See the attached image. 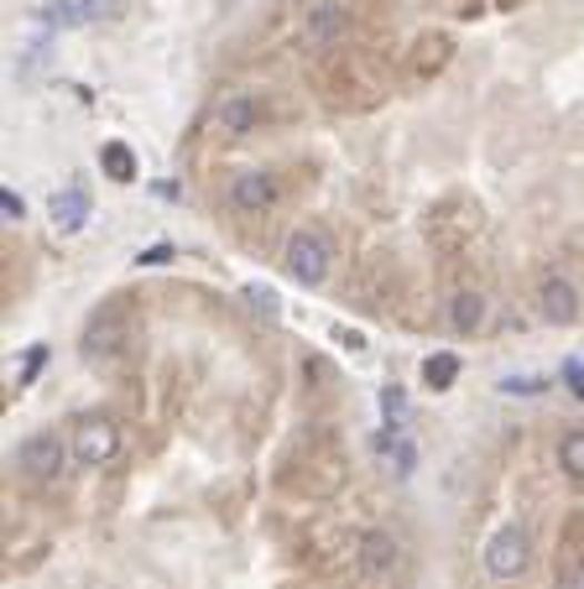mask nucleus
I'll list each match as a JSON object with an SVG mask.
<instances>
[{
  "mask_svg": "<svg viewBox=\"0 0 584 589\" xmlns=\"http://www.w3.org/2000/svg\"><path fill=\"white\" fill-rule=\"evenodd\" d=\"M537 313H543V324H553V329L580 324V313H584L580 287H574L568 277H543L537 282Z\"/></svg>",
  "mask_w": 584,
  "mask_h": 589,
  "instance_id": "1a4fd4ad",
  "label": "nucleus"
},
{
  "mask_svg": "<svg viewBox=\"0 0 584 589\" xmlns=\"http://www.w3.org/2000/svg\"><path fill=\"white\" fill-rule=\"evenodd\" d=\"M261 121H266V104L256 94H224L214 104V131H224V136H251Z\"/></svg>",
  "mask_w": 584,
  "mask_h": 589,
  "instance_id": "9d476101",
  "label": "nucleus"
},
{
  "mask_svg": "<svg viewBox=\"0 0 584 589\" xmlns=\"http://www.w3.org/2000/svg\"><path fill=\"white\" fill-rule=\"evenodd\" d=\"M381 417H386V434L402 428V417H407V397H402L396 386H381Z\"/></svg>",
  "mask_w": 584,
  "mask_h": 589,
  "instance_id": "f3484780",
  "label": "nucleus"
},
{
  "mask_svg": "<svg viewBox=\"0 0 584 589\" xmlns=\"http://www.w3.org/2000/svg\"><path fill=\"white\" fill-rule=\"evenodd\" d=\"M564 382H568V392H574V397H584V360H568L564 365Z\"/></svg>",
  "mask_w": 584,
  "mask_h": 589,
  "instance_id": "4be33fe9",
  "label": "nucleus"
},
{
  "mask_svg": "<svg viewBox=\"0 0 584 589\" xmlns=\"http://www.w3.org/2000/svg\"><path fill=\"white\" fill-rule=\"evenodd\" d=\"M423 382H429L433 392H449V386L460 382V355H449V349L429 355V360H423Z\"/></svg>",
  "mask_w": 584,
  "mask_h": 589,
  "instance_id": "2eb2a0df",
  "label": "nucleus"
},
{
  "mask_svg": "<svg viewBox=\"0 0 584 589\" xmlns=\"http://www.w3.org/2000/svg\"><path fill=\"white\" fill-rule=\"evenodd\" d=\"M558 465H564V475L574 486H584V428H568L558 438Z\"/></svg>",
  "mask_w": 584,
  "mask_h": 589,
  "instance_id": "dca6fc26",
  "label": "nucleus"
},
{
  "mask_svg": "<svg viewBox=\"0 0 584 589\" xmlns=\"http://www.w3.org/2000/svg\"><path fill=\"white\" fill-rule=\"evenodd\" d=\"M396 569V538L392 532H365L361 538V573L365 579H386Z\"/></svg>",
  "mask_w": 584,
  "mask_h": 589,
  "instance_id": "ddd939ff",
  "label": "nucleus"
},
{
  "mask_svg": "<svg viewBox=\"0 0 584 589\" xmlns=\"http://www.w3.org/2000/svg\"><path fill=\"white\" fill-rule=\"evenodd\" d=\"M17 465H21V475H27V480H37V486H52V480H63V469H69V444L42 428V434L21 438Z\"/></svg>",
  "mask_w": 584,
  "mask_h": 589,
  "instance_id": "39448f33",
  "label": "nucleus"
},
{
  "mask_svg": "<svg viewBox=\"0 0 584 589\" xmlns=\"http://www.w3.org/2000/svg\"><path fill=\"white\" fill-rule=\"evenodd\" d=\"M481 558H485V573L506 585V579H522V573H527V563H533V542H527V532H522V527H512V521H506V527H496V532L485 538V554Z\"/></svg>",
  "mask_w": 584,
  "mask_h": 589,
  "instance_id": "20e7f679",
  "label": "nucleus"
},
{
  "mask_svg": "<svg viewBox=\"0 0 584 589\" xmlns=\"http://www.w3.org/2000/svg\"><path fill=\"white\" fill-rule=\"evenodd\" d=\"M288 277L298 287H324L329 272H334V241H329V230L319 225H303L288 235Z\"/></svg>",
  "mask_w": 584,
  "mask_h": 589,
  "instance_id": "f03ea898",
  "label": "nucleus"
},
{
  "mask_svg": "<svg viewBox=\"0 0 584 589\" xmlns=\"http://www.w3.org/2000/svg\"><path fill=\"white\" fill-rule=\"evenodd\" d=\"M172 256H178L172 245H152V251H141V266H168Z\"/></svg>",
  "mask_w": 584,
  "mask_h": 589,
  "instance_id": "5701e85b",
  "label": "nucleus"
},
{
  "mask_svg": "<svg viewBox=\"0 0 584 589\" xmlns=\"http://www.w3.org/2000/svg\"><path fill=\"white\" fill-rule=\"evenodd\" d=\"M48 214H52V225L63 230V235H79V230L89 225V193L79 189V183H73V189H63V193H52Z\"/></svg>",
  "mask_w": 584,
  "mask_h": 589,
  "instance_id": "9b49d317",
  "label": "nucleus"
},
{
  "mask_svg": "<svg viewBox=\"0 0 584 589\" xmlns=\"http://www.w3.org/2000/svg\"><path fill=\"white\" fill-rule=\"evenodd\" d=\"M115 17V0H48L37 21L48 32H73V27H94V21H110Z\"/></svg>",
  "mask_w": 584,
  "mask_h": 589,
  "instance_id": "6e6552de",
  "label": "nucleus"
},
{
  "mask_svg": "<svg viewBox=\"0 0 584 589\" xmlns=\"http://www.w3.org/2000/svg\"><path fill=\"white\" fill-rule=\"evenodd\" d=\"M413 459H417L413 444H392V469L396 475H413Z\"/></svg>",
  "mask_w": 584,
  "mask_h": 589,
  "instance_id": "412c9836",
  "label": "nucleus"
},
{
  "mask_svg": "<svg viewBox=\"0 0 584 589\" xmlns=\"http://www.w3.org/2000/svg\"><path fill=\"white\" fill-rule=\"evenodd\" d=\"M251 308H261V313H276V303H272V293H266V287H251Z\"/></svg>",
  "mask_w": 584,
  "mask_h": 589,
  "instance_id": "b1692460",
  "label": "nucleus"
},
{
  "mask_svg": "<svg viewBox=\"0 0 584 589\" xmlns=\"http://www.w3.org/2000/svg\"><path fill=\"white\" fill-rule=\"evenodd\" d=\"M501 392H512V397H537V392H548L543 376H512V382H501Z\"/></svg>",
  "mask_w": 584,
  "mask_h": 589,
  "instance_id": "6ab92c4d",
  "label": "nucleus"
},
{
  "mask_svg": "<svg viewBox=\"0 0 584 589\" xmlns=\"http://www.w3.org/2000/svg\"><path fill=\"white\" fill-rule=\"evenodd\" d=\"M564 589H584V563H580L574 573H568V585H564Z\"/></svg>",
  "mask_w": 584,
  "mask_h": 589,
  "instance_id": "393cba45",
  "label": "nucleus"
},
{
  "mask_svg": "<svg viewBox=\"0 0 584 589\" xmlns=\"http://www.w3.org/2000/svg\"><path fill=\"white\" fill-rule=\"evenodd\" d=\"M42 365H48V345H32L27 355H21V386H32Z\"/></svg>",
  "mask_w": 584,
  "mask_h": 589,
  "instance_id": "a211bd4d",
  "label": "nucleus"
},
{
  "mask_svg": "<svg viewBox=\"0 0 584 589\" xmlns=\"http://www.w3.org/2000/svg\"><path fill=\"white\" fill-rule=\"evenodd\" d=\"M481 324H485V297L475 287H460L449 297V329L470 339V334H481Z\"/></svg>",
  "mask_w": 584,
  "mask_h": 589,
  "instance_id": "f8f14e48",
  "label": "nucleus"
},
{
  "mask_svg": "<svg viewBox=\"0 0 584 589\" xmlns=\"http://www.w3.org/2000/svg\"><path fill=\"white\" fill-rule=\"evenodd\" d=\"M121 454V428H115V417H79L73 423V465H110Z\"/></svg>",
  "mask_w": 584,
  "mask_h": 589,
  "instance_id": "423d86ee",
  "label": "nucleus"
},
{
  "mask_svg": "<svg viewBox=\"0 0 584 589\" xmlns=\"http://www.w3.org/2000/svg\"><path fill=\"white\" fill-rule=\"evenodd\" d=\"M125 345H131V308H125V297H104L100 308L84 318L79 355L84 360H115Z\"/></svg>",
  "mask_w": 584,
  "mask_h": 589,
  "instance_id": "f257e3e1",
  "label": "nucleus"
},
{
  "mask_svg": "<svg viewBox=\"0 0 584 589\" xmlns=\"http://www.w3.org/2000/svg\"><path fill=\"white\" fill-rule=\"evenodd\" d=\"M282 204V183L266 167H245V173L230 177V209L235 214H272Z\"/></svg>",
  "mask_w": 584,
  "mask_h": 589,
  "instance_id": "0eeeda50",
  "label": "nucleus"
},
{
  "mask_svg": "<svg viewBox=\"0 0 584 589\" xmlns=\"http://www.w3.org/2000/svg\"><path fill=\"white\" fill-rule=\"evenodd\" d=\"M0 214H6V220H21V214H27V204H21L17 189H0Z\"/></svg>",
  "mask_w": 584,
  "mask_h": 589,
  "instance_id": "aec40b11",
  "label": "nucleus"
},
{
  "mask_svg": "<svg viewBox=\"0 0 584 589\" xmlns=\"http://www.w3.org/2000/svg\"><path fill=\"white\" fill-rule=\"evenodd\" d=\"M100 167L115 177V183H131V177H137V152H131L125 141H104V146H100Z\"/></svg>",
  "mask_w": 584,
  "mask_h": 589,
  "instance_id": "4468645a",
  "label": "nucleus"
},
{
  "mask_svg": "<svg viewBox=\"0 0 584 589\" xmlns=\"http://www.w3.org/2000/svg\"><path fill=\"white\" fill-rule=\"evenodd\" d=\"M350 37V11L340 0H309V11L298 21V48L319 58V52H334Z\"/></svg>",
  "mask_w": 584,
  "mask_h": 589,
  "instance_id": "7ed1b4c3",
  "label": "nucleus"
}]
</instances>
